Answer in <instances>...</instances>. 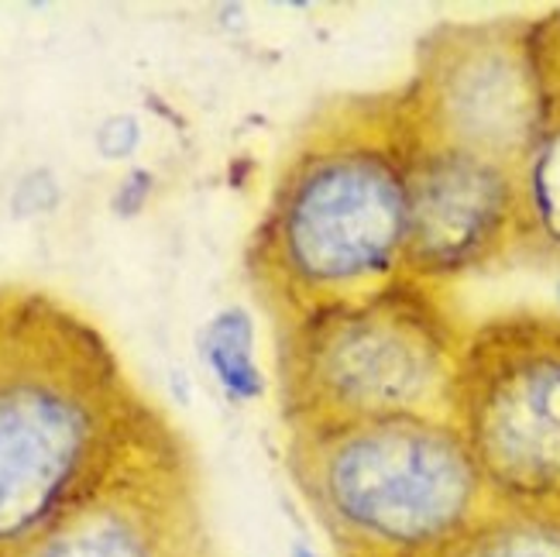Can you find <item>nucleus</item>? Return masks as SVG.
Segmentation results:
<instances>
[{"label":"nucleus","instance_id":"5","mask_svg":"<svg viewBox=\"0 0 560 557\" xmlns=\"http://www.w3.org/2000/svg\"><path fill=\"white\" fill-rule=\"evenodd\" d=\"M451 423L495 506L560 520V313L516 310L468 327Z\"/></svg>","mask_w":560,"mask_h":557},{"label":"nucleus","instance_id":"3","mask_svg":"<svg viewBox=\"0 0 560 557\" xmlns=\"http://www.w3.org/2000/svg\"><path fill=\"white\" fill-rule=\"evenodd\" d=\"M285 468L337 557H427L495 506L454 423L433 417L285 430Z\"/></svg>","mask_w":560,"mask_h":557},{"label":"nucleus","instance_id":"4","mask_svg":"<svg viewBox=\"0 0 560 557\" xmlns=\"http://www.w3.org/2000/svg\"><path fill=\"white\" fill-rule=\"evenodd\" d=\"M468 327L444 286L409 276L276 327L285 430L388 417L451 420Z\"/></svg>","mask_w":560,"mask_h":557},{"label":"nucleus","instance_id":"12","mask_svg":"<svg viewBox=\"0 0 560 557\" xmlns=\"http://www.w3.org/2000/svg\"><path fill=\"white\" fill-rule=\"evenodd\" d=\"M62 200V189L56 183L52 173H45V169H35V173L24 176L14 193H11V207H14V217H35V213H48L56 210Z\"/></svg>","mask_w":560,"mask_h":557},{"label":"nucleus","instance_id":"9","mask_svg":"<svg viewBox=\"0 0 560 557\" xmlns=\"http://www.w3.org/2000/svg\"><path fill=\"white\" fill-rule=\"evenodd\" d=\"M560 269V14H557V101L540 138L520 162L516 255Z\"/></svg>","mask_w":560,"mask_h":557},{"label":"nucleus","instance_id":"11","mask_svg":"<svg viewBox=\"0 0 560 557\" xmlns=\"http://www.w3.org/2000/svg\"><path fill=\"white\" fill-rule=\"evenodd\" d=\"M427 557H560V520L492 506L475 526Z\"/></svg>","mask_w":560,"mask_h":557},{"label":"nucleus","instance_id":"13","mask_svg":"<svg viewBox=\"0 0 560 557\" xmlns=\"http://www.w3.org/2000/svg\"><path fill=\"white\" fill-rule=\"evenodd\" d=\"M138 144H141V128L128 114H114L96 128V149H101L104 159H128L138 152Z\"/></svg>","mask_w":560,"mask_h":557},{"label":"nucleus","instance_id":"8","mask_svg":"<svg viewBox=\"0 0 560 557\" xmlns=\"http://www.w3.org/2000/svg\"><path fill=\"white\" fill-rule=\"evenodd\" d=\"M21 557H217L179 441L120 468Z\"/></svg>","mask_w":560,"mask_h":557},{"label":"nucleus","instance_id":"10","mask_svg":"<svg viewBox=\"0 0 560 557\" xmlns=\"http://www.w3.org/2000/svg\"><path fill=\"white\" fill-rule=\"evenodd\" d=\"M200 358L231 403L248 406L269 393V375L258 361V324L245 306L231 303L203 324Z\"/></svg>","mask_w":560,"mask_h":557},{"label":"nucleus","instance_id":"15","mask_svg":"<svg viewBox=\"0 0 560 557\" xmlns=\"http://www.w3.org/2000/svg\"><path fill=\"white\" fill-rule=\"evenodd\" d=\"M289 557H324L316 547H310L306 541H292V547H289Z\"/></svg>","mask_w":560,"mask_h":557},{"label":"nucleus","instance_id":"7","mask_svg":"<svg viewBox=\"0 0 560 557\" xmlns=\"http://www.w3.org/2000/svg\"><path fill=\"white\" fill-rule=\"evenodd\" d=\"M520 241V169L420 138L409 159L402 276L444 286L509 262Z\"/></svg>","mask_w":560,"mask_h":557},{"label":"nucleus","instance_id":"14","mask_svg":"<svg viewBox=\"0 0 560 557\" xmlns=\"http://www.w3.org/2000/svg\"><path fill=\"white\" fill-rule=\"evenodd\" d=\"M149 193H152V176L138 169V173H131L125 183H120L117 197H114V210L117 213H138L144 207V200H149Z\"/></svg>","mask_w":560,"mask_h":557},{"label":"nucleus","instance_id":"2","mask_svg":"<svg viewBox=\"0 0 560 557\" xmlns=\"http://www.w3.org/2000/svg\"><path fill=\"white\" fill-rule=\"evenodd\" d=\"M173 441L110 345L59 300L0 289V557Z\"/></svg>","mask_w":560,"mask_h":557},{"label":"nucleus","instance_id":"16","mask_svg":"<svg viewBox=\"0 0 560 557\" xmlns=\"http://www.w3.org/2000/svg\"><path fill=\"white\" fill-rule=\"evenodd\" d=\"M553 310L560 313V272H557V279H553Z\"/></svg>","mask_w":560,"mask_h":557},{"label":"nucleus","instance_id":"6","mask_svg":"<svg viewBox=\"0 0 560 557\" xmlns=\"http://www.w3.org/2000/svg\"><path fill=\"white\" fill-rule=\"evenodd\" d=\"M399 90L420 138L520 169L557 101V18L441 24Z\"/></svg>","mask_w":560,"mask_h":557},{"label":"nucleus","instance_id":"1","mask_svg":"<svg viewBox=\"0 0 560 557\" xmlns=\"http://www.w3.org/2000/svg\"><path fill=\"white\" fill-rule=\"evenodd\" d=\"M412 144L399 86L324 101L292 135L248 241V279L276 327L402 276Z\"/></svg>","mask_w":560,"mask_h":557}]
</instances>
